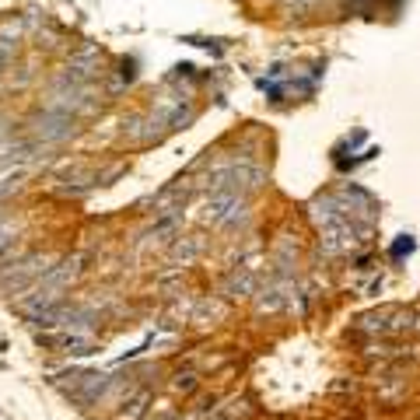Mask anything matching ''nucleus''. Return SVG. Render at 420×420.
Segmentation results:
<instances>
[{
    "instance_id": "f257e3e1",
    "label": "nucleus",
    "mask_w": 420,
    "mask_h": 420,
    "mask_svg": "<svg viewBox=\"0 0 420 420\" xmlns=\"http://www.w3.org/2000/svg\"><path fill=\"white\" fill-rule=\"evenodd\" d=\"M207 217L217 221V225H235L239 217H245V203H242L239 193L214 189V196H210V203H207Z\"/></svg>"
},
{
    "instance_id": "f03ea898",
    "label": "nucleus",
    "mask_w": 420,
    "mask_h": 420,
    "mask_svg": "<svg viewBox=\"0 0 420 420\" xmlns=\"http://www.w3.org/2000/svg\"><path fill=\"white\" fill-rule=\"evenodd\" d=\"M70 133V116L67 113H46L35 120V137L39 140H63Z\"/></svg>"
},
{
    "instance_id": "7ed1b4c3",
    "label": "nucleus",
    "mask_w": 420,
    "mask_h": 420,
    "mask_svg": "<svg viewBox=\"0 0 420 420\" xmlns=\"http://www.w3.org/2000/svg\"><path fill=\"white\" fill-rule=\"evenodd\" d=\"M410 252H414V239H410V235H403V239L392 245V259H399V256H410Z\"/></svg>"
},
{
    "instance_id": "20e7f679",
    "label": "nucleus",
    "mask_w": 420,
    "mask_h": 420,
    "mask_svg": "<svg viewBox=\"0 0 420 420\" xmlns=\"http://www.w3.org/2000/svg\"><path fill=\"white\" fill-rule=\"evenodd\" d=\"M179 389H193V375H179Z\"/></svg>"
}]
</instances>
